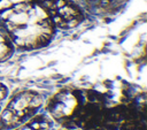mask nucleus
Listing matches in <instances>:
<instances>
[{
    "mask_svg": "<svg viewBox=\"0 0 147 130\" xmlns=\"http://www.w3.org/2000/svg\"><path fill=\"white\" fill-rule=\"evenodd\" d=\"M13 13H14V10H13L11 7L8 8V9H5V10L0 12V18H1V20H8V18L11 16Z\"/></svg>",
    "mask_w": 147,
    "mask_h": 130,
    "instance_id": "nucleus-1",
    "label": "nucleus"
},
{
    "mask_svg": "<svg viewBox=\"0 0 147 130\" xmlns=\"http://www.w3.org/2000/svg\"><path fill=\"white\" fill-rule=\"evenodd\" d=\"M10 7H13V3L10 2V0H0V12L8 9Z\"/></svg>",
    "mask_w": 147,
    "mask_h": 130,
    "instance_id": "nucleus-2",
    "label": "nucleus"
},
{
    "mask_svg": "<svg viewBox=\"0 0 147 130\" xmlns=\"http://www.w3.org/2000/svg\"><path fill=\"white\" fill-rule=\"evenodd\" d=\"M6 95H7V91H6V89L1 85V86H0V101L3 100V99L6 98Z\"/></svg>",
    "mask_w": 147,
    "mask_h": 130,
    "instance_id": "nucleus-3",
    "label": "nucleus"
},
{
    "mask_svg": "<svg viewBox=\"0 0 147 130\" xmlns=\"http://www.w3.org/2000/svg\"><path fill=\"white\" fill-rule=\"evenodd\" d=\"M26 1H29V0H10V2H11L13 5H17V3H22V2H26Z\"/></svg>",
    "mask_w": 147,
    "mask_h": 130,
    "instance_id": "nucleus-4",
    "label": "nucleus"
},
{
    "mask_svg": "<svg viewBox=\"0 0 147 130\" xmlns=\"http://www.w3.org/2000/svg\"><path fill=\"white\" fill-rule=\"evenodd\" d=\"M0 86H1V84H0Z\"/></svg>",
    "mask_w": 147,
    "mask_h": 130,
    "instance_id": "nucleus-5",
    "label": "nucleus"
}]
</instances>
